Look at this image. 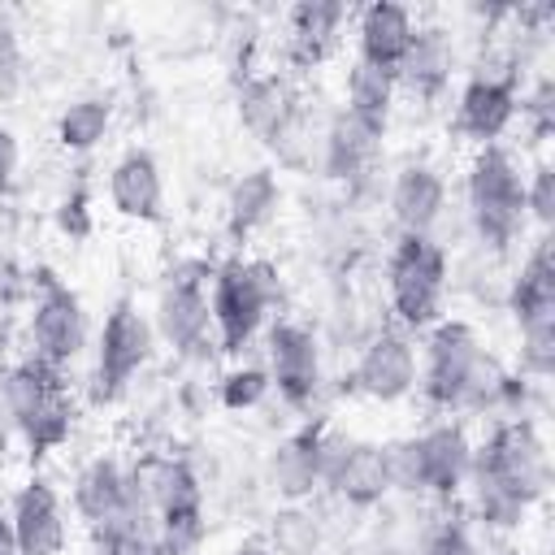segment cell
<instances>
[{
    "mask_svg": "<svg viewBox=\"0 0 555 555\" xmlns=\"http://www.w3.org/2000/svg\"><path fill=\"white\" fill-rule=\"evenodd\" d=\"M473 464L490 473L516 503L538 507L551 490V451L533 416H503L486 434V442H473Z\"/></svg>",
    "mask_w": 555,
    "mask_h": 555,
    "instance_id": "4",
    "label": "cell"
},
{
    "mask_svg": "<svg viewBox=\"0 0 555 555\" xmlns=\"http://www.w3.org/2000/svg\"><path fill=\"white\" fill-rule=\"evenodd\" d=\"M9 520H13L17 555H61L65 551V533H69L65 507L43 477H30L26 486H17V494L9 503Z\"/></svg>",
    "mask_w": 555,
    "mask_h": 555,
    "instance_id": "14",
    "label": "cell"
},
{
    "mask_svg": "<svg viewBox=\"0 0 555 555\" xmlns=\"http://www.w3.org/2000/svg\"><path fill=\"white\" fill-rule=\"evenodd\" d=\"M108 204L117 217L156 225L165 217V178L147 147H126L108 169Z\"/></svg>",
    "mask_w": 555,
    "mask_h": 555,
    "instance_id": "13",
    "label": "cell"
},
{
    "mask_svg": "<svg viewBox=\"0 0 555 555\" xmlns=\"http://www.w3.org/2000/svg\"><path fill=\"white\" fill-rule=\"evenodd\" d=\"M416 347L403 330H377L360 356H356V369H351V386L373 399V403H399L416 390Z\"/></svg>",
    "mask_w": 555,
    "mask_h": 555,
    "instance_id": "10",
    "label": "cell"
},
{
    "mask_svg": "<svg viewBox=\"0 0 555 555\" xmlns=\"http://www.w3.org/2000/svg\"><path fill=\"white\" fill-rule=\"evenodd\" d=\"M113 126V95H78L56 117V143L65 152H91Z\"/></svg>",
    "mask_w": 555,
    "mask_h": 555,
    "instance_id": "28",
    "label": "cell"
},
{
    "mask_svg": "<svg viewBox=\"0 0 555 555\" xmlns=\"http://www.w3.org/2000/svg\"><path fill=\"white\" fill-rule=\"evenodd\" d=\"M525 221H533L538 230L555 225V169L546 160H538L525 178Z\"/></svg>",
    "mask_w": 555,
    "mask_h": 555,
    "instance_id": "34",
    "label": "cell"
},
{
    "mask_svg": "<svg viewBox=\"0 0 555 555\" xmlns=\"http://www.w3.org/2000/svg\"><path fill=\"white\" fill-rule=\"evenodd\" d=\"M282 204V186H278V173L273 169H247L234 178V186L225 191V225L234 238H251L256 230H264L273 221Z\"/></svg>",
    "mask_w": 555,
    "mask_h": 555,
    "instance_id": "24",
    "label": "cell"
},
{
    "mask_svg": "<svg viewBox=\"0 0 555 555\" xmlns=\"http://www.w3.org/2000/svg\"><path fill=\"white\" fill-rule=\"evenodd\" d=\"M516 364L529 382H546L555 373V321H533L520 325V351Z\"/></svg>",
    "mask_w": 555,
    "mask_h": 555,
    "instance_id": "32",
    "label": "cell"
},
{
    "mask_svg": "<svg viewBox=\"0 0 555 555\" xmlns=\"http://www.w3.org/2000/svg\"><path fill=\"white\" fill-rule=\"evenodd\" d=\"M516 395V373L494 356V351H477L464 369V382H460V408L455 412H507Z\"/></svg>",
    "mask_w": 555,
    "mask_h": 555,
    "instance_id": "26",
    "label": "cell"
},
{
    "mask_svg": "<svg viewBox=\"0 0 555 555\" xmlns=\"http://www.w3.org/2000/svg\"><path fill=\"white\" fill-rule=\"evenodd\" d=\"M95 542H100V555H173L169 551V538L160 529V520L152 512H121L113 516L108 525L91 529Z\"/></svg>",
    "mask_w": 555,
    "mask_h": 555,
    "instance_id": "27",
    "label": "cell"
},
{
    "mask_svg": "<svg viewBox=\"0 0 555 555\" xmlns=\"http://www.w3.org/2000/svg\"><path fill=\"white\" fill-rule=\"evenodd\" d=\"M442 212H447V178L425 160L403 165L390 182V217L399 234H434Z\"/></svg>",
    "mask_w": 555,
    "mask_h": 555,
    "instance_id": "16",
    "label": "cell"
},
{
    "mask_svg": "<svg viewBox=\"0 0 555 555\" xmlns=\"http://www.w3.org/2000/svg\"><path fill=\"white\" fill-rule=\"evenodd\" d=\"M377 147H382V130H373L360 117H351L347 108H338V113L325 117L317 152H321V169L330 178L351 182V178H360L377 160Z\"/></svg>",
    "mask_w": 555,
    "mask_h": 555,
    "instance_id": "20",
    "label": "cell"
},
{
    "mask_svg": "<svg viewBox=\"0 0 555 555\" xmlns=\"http://www.w3.org/2000/svg\"><path fill=\"white\" fill-rule=\"evenodd\" d=\"M26 82V56H22V39L9 22H0V104L17 100Z\"/></svg>",
    "mask_w": 555,
    "mask_h": 555,
    "instance_id": "36",
    "label": "cell"
},
{
    "mask_svg": "<svg viewBox=\"0 0 555 555\" xmlns=\"http://www.w3.org/2000/svg\"><path fill=\"white\" fill-rule=\"evenodd\" d=\"M451 69H455V39L447 26H416L399 69H395V82L421 100H434L438 91H447L451 82Z\"/></svg>",
    "mask_w": 555,
    "mask_h": 555,
    "instance_id": "19",
    "label": "cell"
},
{
    "mask_svg": "<svg viewBox=\"0 0 555 555\" xmlns=\"http://www.w3.org/2000/svg\"><path fill=\"white\" fill-rule=\"evenodd\" d=\"M382 455H386L390 490H399V494H425V486H421V460H416V442L412 438L382 442Z\"/></svg>",
    "mask_w": 555,
    "mask_h": 555,
    "instance_id": "35",
    "label": "cell"
},
{
    "mask_svg": "<svg viewBox=\"0 0 555 555\" xmlns=\"http://www.w3.org/2000/svg\"><path fill=\"white\" fill-rule=\"evenodd\" d=\"M416 460H421V486L434 499H455L473 468V438L460 421H438L421 434H412Z\"/></svg>",
    "mask_w": 555,
    "mask_h": 555,
    "instance_id": "12",
    "label": "cell"
},
{
    "mask_svg": "<svg viewBox=\"0 0 555 555\" xmlns=\"http://www.w3.org/2000/svg\"><path fill=\"white\" fill-rule=\"evenodd\" d=\"M520 108V78L516 69H477L455 100V130L477 147L499 143Z\"/></svg>",
    "mask_w": 555,
    "mask_h": 555,
    "instance_id": "9",
    "label": "cell"
},
{
    "mask_svg": "<svg viewBox=\"0 0 555 555\" xmlns=\"http://www.w3.org/2000/svg\"><path fill=\"white\" fill-rule=\"evenodd\" d=\"M520 121H529L533 139H546L555 130V78L551 74H538L529 91H520V108H516Z\"/></svg>",
    "mask_w": 555,
    "mask_h": 555,
    "instance_id": "33",
    "label": "cell"
},
{
    "mask_svg": "<svg viewBox=\"0 0 555 555\" xmlns=\"http://www.w3.org/2000/svg\"><path fill=\"white\" fill-rule=\"evenodd\" d=\"M156 330L134 299H117L95 338V399H117L130 377L152 360Z\"/></svg>",
    "mask_w": 555,
    "mask_h": 555,
    "instance_id": "5",
    "label": "cell"
},
{
    "mask_svg": "<svg viewBox=\"0 0 555 555\" xmlns=\"http://www.w3.org/2000/svg\"><path fill=\"white\" fill-rule=\"evenodd\" d=\"M130 512V486H126V464L113 455H95L91 464H82V473L74 477V516L87 529L108 525L113 516Z\"/></svg>",
    "mask_w": 555,
    "mask_h": 555,
    "instance_id": "21",
    "label": "cell"
},
{
    "mask_svg": "<svg viewBox=\"0 0 555 555\" xmlns=\"http://www.w3.org/2000/svg\"><path fill=\"white\" fill-rule=\"evenodd\" d=\"M278 299V273L264 260H225L212 269L208 282V308H212V334L225 356H238L264 325L269 308Z\"/></svg>",
    "mask_w": 555,
    "mask_h": 555,
    "instance_id": "3",
    "label": "cell"
},
{
    "mask_svg": "<svg viewBox=\"0 0 555 555\" xmlns=\"http://www.w3.org/2000/svg\"><path fill=\"white\" fill-rule=\"evenodd\" d=\"M468 221L490 251H507L525 230V173L520 160L503 143H486L473 152L464 173Z\"/></svg>",
    "mask_w": 555,
    "mask_h": 555,
    "instance_id": "1",
    "label": "cell"
},
{
    "mask_svg": "<svg viewBox=\"0 0 555 555\" xmlns=\"http://www.w3.org/2000/svg\"><path fill=\"white\" fill-rule=\"evenodd\" d=\"M507 312L520 325L533 321H555V260H551V234H542L533 243V251L525 256L520 273L507 286Z\"/></svg>",
    "mask_w": 555,
    "mask_h": 555,
    "instance_id": "23",
    "label": "cell"
},
{
    "mask_svg": "<svg viewBox=\"0 0 555 555\" xmlns=\"http://www.w3.org/2000/svg\"><path fill=\"white\" fill-rule=\"evenodd\" d=\"M299 108H304L299 104V91L282 74H251L238 87V121L264 147L278 143V134L299 117Z\"/></svg>",
    "mask_w": 555,
    "mask_h": 555,
    "instance_id": "18",
    "label": "cell"
},
{
    "mask_svg": "<svg viewBox=\"0 0 555 555\" xmlns=\"http://www.w3.org/2000/svg\"><path fill=\"white\" fill-rule=\"evenodd\" d=\"M0 555H17V542H13V520H9V507L0 503Z\"/></svg>",
    "mask_w": 555,
    "mask_h": 555,
    "instance_id": "40",
    "label": "cell"
},
{
    "mask_svg": "<svg viewBox=\"0 0 555 555\" xmlns=\"http://www.w3.org/2000/svg\"><path fill=\"white\" fill-rule=\"evenodd\" d=\"M264 356H269L264 373H269L273 390L291 408H308L321 390V343H317V334L299 321H278L269 330Z\"/></svg>",
    "mask_w": 555,
    "mask_h": 555,
    "instance_id": "11",
    "label": "cell"
},
{
    "mask_svg": "<svg viewBox=\"0 0 555 555\" xmlns=\"http://www.w3.org/2000/svg\"><path fill=\"white\" fill-rule=\"evenodd\" d=\"M395 100H399V82H395L390 69L351 61V69H347V87H343V108H347L351 117H360L364 126H373V130L386 134L390 113H395Z\"/></svg>",
    "mask_w": 555,
    "mask_h": 555,
    "instance_id": "25",
    "label": "cell"
},
{
    "mask_svg": "<svg viewBox=\"0 0 555 555\" xmlns=\"http://www.w3.org/2000/svg\"><path fill=\"white\" fill-rule=\"evenodd\" d=\"M17 165H22V147H17V134L9 126H0V195L13 191L17 182Z\"/></svg>",
    "mask_w": 555,
    "mask_h": 555,
    "instance_id": "38",
    "label": "cell"
},
{
    "mask_svg": "<svg viewBox=\"0 0 555 555\" xmlns=\"http://www.w3.org/2000/svg\"><path fill=\"white\" fill-rule=\"evenodd\" d=\"M264 542L273 546V555H321L325 533H321V520L308 503H282L269 516Z\"/></svg>",
    "mask_w": 555,
    "mask_h": 555,
    "instance_id": "29",
    "label": "cell"
},
{
    "mask_svg": "<svg viewBox=\"0 0 555 555\" xmlns=\"http://www.w3.org/2000/svg\"><path fill=\"white\" fill-rule=\"evenodd\" d=\"M447 273V251L434 243V234H399L386 256V295L403 334H425L434 321H442Z\"/></svg>",
    "mask_w": 555,
    "mask_h": 555,
    "instance_id": "2",
    "label": "cell"
},
{
    "mask_svg": "<svg viewBox=\"0 0 555 555\" xmlns=\"http://www.w3.org/2000/svg\"><path fill=\"white\" fill-rule=\"evenodd\" d=\"M69 429H74V403L65 399V386L61 390H52L48 395V403L17 429L22 438H26V447H30V455L39 460V455H48V451H56L65 438H69Z\"/></svg>",
    "mask_w": 555,
    "mask_h": 555,
    "instance_id": "30",
    "label": "cell"
},
{
    "mask_svg": "<svg viewBox=\"0 0 555 555\" xmlns=\"http://www.w3.org/2000/svg\"><path fill=\"white\" fill-rule=\"evenodd\" d=\"M30 347L43 364L61 369L69 360L82 356L87 347V312L82 299L56 278V273H39L35 278V304H30Z\"/></svg>",
    "mask_w": 555,
    "mask_h": 555,
    "instance_id": "7",
    "label": "cell"
},
{
    "mask_svg": "<svg viewBox=\"0 0 555 555\" xmlns=\"http://www.w3.org/2000/svg\"><path fill=\"white\" fill-rule=\"evenodd\" d=\"M347 22V4L338 0H299L286 9V48L299 65H317L334 52L338 30Z\"/></svg>",
    "mask_w": 555,
    "mask_h": 555,
    "instance_id": "22",
    "label": "cell"
},
{
    "mask_svg": "<svg viewBox=\"0 0 555 555\" xmlns=\"http://www.w3.org/2000/svg\"><path fill=\"white\" fill-rule=\"evenodd\" d=\"M416 35V17L403 4L390 0H373L356 13V61L377 65V69H399L408 43Z\"/></svg>",
    "mask_w": 555,
    "mask_h": 555,
    "instance_id": "17",
    "label": "cell"
},
{
    "mask_svg": "<svg viewBox=\"0 0 555 555\" xmlns=\"http://www.w3.org/2000/svg\"><path fill=\"white\" fill-rule=\"evenodd\" d=\"M230 555H273V546L264 542V533H251V538H243V542H238Z\"/></svg>",
    "mask_w": 555,
    "mask_h": 555,
    "instance_id": "39",
    "label": "cell"
},
{
    "mask_svg": "<svg viewBox=\"0 0 555 555\" xmlns=\"http://www.w3.org/2000/svg\"><path fill=\"white\" fill-rule=\"evenodd\" d=\"M421 555H477V546H473V538H468V529L464 525H438V533L421 546Z\"/></svg>",
    "mask_w": 555,
    "mask_h": 555,
    "instance_id": "37",
    "label": "cell"
},
{
    "mask_svg": "<svg viewBox=\"0 0 555 555\" xmlns=\"http://www.w3.org/2000/svg\"><path fill=\"white\" fill-rule=\"evenodd\" d=\"M477 351H481V338H477V330L464 317H442V321H434L425 330L416 390H421V399L434 412L455 416V408H460V382H464V369H468V360Z\"/></svg>",
    "mask_w": 555,
    "mask_h": 555,
    "instance_id": "6",
    "label": "cell"
},
{
    "mask_svg": "<svg viewBox=\"0 0 555 555\" xmlns=\"http://www.w3.org/2000/svg\"><path fill=\"white\" fill-rule=\"evenodd\" d=\"M204 278H212V264L178 269V273H169V282L156 295L152 330H156V338H165L182 356L208 347V334H212V308H208Z\"/></svg>",
    "mask_w": 555,
    "mask_h": 555,
    "instance_id": "8",
    "label": "cell"
},
{
    "mask_svg": "<svg viewBox=\"0 0 555 555\" xmlns=\"http://www.w3.org/2000/svg\"><path fill=\"white\" fill-rule=\"evenodd\" d=\"M321 442H325V425H304L299 434H291L273 447V455L264 464V481L282 503H308L317 490H325Z\"/></svg>",
    "mask_w": 555,
    "mask_h": 555,
    "instance_id": "15",
    "label": "cell"
},
{
    "mask_svg": "<svg viewBox=\"0 0 555 555\" xmlns=\"http://www.w3.org/2000/svg\"><path fill=\"white\" fill-rule=\"evenodd\" d=\"M269 390H273V382H269L264 364H238L217 382V399L225 412H251L269 399Z\"/></svg>",
    "mask_w": 555,
    "mask_h": 555,
    "instance_id": "31",
    "label": "cell"
}]
</instances>
